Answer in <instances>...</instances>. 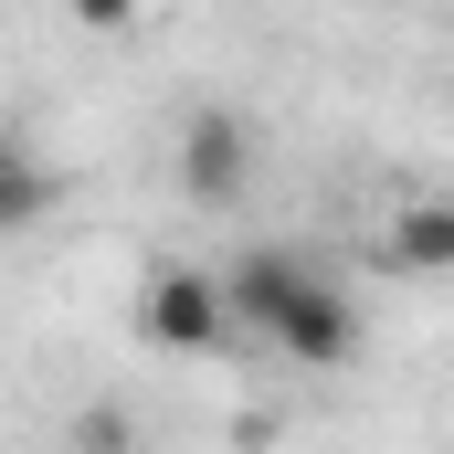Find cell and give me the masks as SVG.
<instances>
[{
  "label": "cell",
  "mask_w": 454,
  "mask_h": 454,
  "mask_svg": "<svg viewBox=\"0 0 454 454\" xmlns=\"http://www.w3.org/2000/svg\"><path fill=\"white\" fill-rule=\"evenodd\" d=\"M137 328H148L159 348H180V359H212V348H232V307H223V275L159 264V275H148V296H137Z\"/></svg>",
  "instance_id": "obj_1"
},
{
  "label": "cell",
  "mask_w": 454,
  "mask_h": 454,
  "mask_svg": "<svg viewBox=\"0 0 454 454\" xmlns=\"http://www.w3.org/2000/svg\"><path fill=\"white\" fill-rule=\"evenodd\" d=\"M243 180H254V127L232 106H191V127H180V191L201 212H223V201H243Z\"/></svg>",
  "instance_id": "obj_2"
},
{
  "label": "cell",
  "mask_w": 454,
  "mask_h": 454,
  "mask_svg": "<svg viewBox=\"0 0 454 454\" xmlns=\"http://www.w3.org/2000/svg\"><path fill=\"white\" fill-rule=\"evenodd\" d=\"M264 339L286 348L296 370H348V359H359V307H348L328 275H296V296H286V317H275Z\"/></svg>",
  "instance_id": "obj_3"
},
{
  "label": "cell",
  "mask_w": 454,
  "mask_h": 454,
  "mask_svg": "<svg viewBox=\"0 0 454 454\" xmlns=\"http://www.w3.org/2000/svg\"><path fill=\"white\" fill-rule=\"evenodd\" d=\"M380 264H402V275H454V201H444V191H423V201L391 212Z\"/></svg>",
  "instance_id": "obj_4"
},
{
  "label": "cell",
  "mask_w": 454,
  "mask_h": 454,
  "mask_svg": "<svg viewBox=\"0 0 454 454\" xmlns=\"http://www.w3.org/2000/svg\"><path fill=\"white\" fill-rule=\"evenodd\" d=\"M43 212H53V169H43L21 137H0V243H11V232H32Z\"/></svg>",
  "instance_id": "obj_5"
},
{
  "label": "cell",
  "mask_w": 454,
  "mask_h": 454,
  "mask_svg": "<svg viewBox=\"0 0 454 454\" xmlns=\"http://www.w3.org/2000/svg\"><path fill=\"white\" fill-rule=\"evenodd\" d=\"M74 454H137V423H127V402H96V412H74Z\"/></svg>",
  "instance_id": "obj_6"
}]
</instances>
